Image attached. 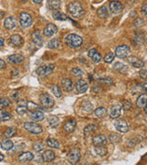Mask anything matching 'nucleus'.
<instances>
[{
    "instance_id": "nucleus-1",
    "label": "nucleus",
    "mask_w": 147,
    "mask_h": 165,
    "mask_svg": "<svg viewBox=\"0 0 147 165\" xmlns=\"http://www.w3.org/2000/svg\"><path fill=\"white\" fill-rule=\"evenodd\" d=\"M67 11L73 17L75 18H79L85 15L84 7L81 5V3H79L78 1H74L69 3L67 6Z\"/></svg>"
},
{
    "instance_id": "nucleus-2",
    "label": "nucleus",
    "mask_w": 147,
    "mask_h": 165,
    "mask_svg": "<svg viewBox=\"0 0 147 165\" xmlns=\"http://www.w3.org/2000/svg\"><path fill=\"white\" fill-rule=\"evenodd\" d=\"M65 43L71 48H77L83 44V38L77 34H68L64 38Z\"/></svg>"
},
{
    "instance_id": "nucleus-3",
    "label": "nucleus",
    "mask_w": 147,
    "mask_h": 165,
    "mask_svg": "<svg viewBox=\"0 0 147 165\" xmlns=\"http://www.w3.org/2000/svg\"><path fill=\"white\" fill-rule=\"evenodd\" d=\"M23 127L30 134L39 135L42 132V127L35 122H25Z\"/></svg>"
},
{
    "instance_id": "nucleus-4",
    "label": "nucleus",
    "mask_w": 147,
    "mask_h": 165,
    "mask_svg": "<svg viewBox=\"0 0 147 165\" xmlns=\"http://www.w3.org/2000/svg\"><path fill=\"white\" fill-rule=\"evenodd\" d=\"M53 69H54V65L53 64L42 65V66H40L36 70V73L40 77H46V76L50 75L53 72Z\"/></svg>"
},
{
    "instance_id": "nucleus-5",
    "label": "nucleus",
    "mask_w": 147,
    "mask_h": 165,
    "mask_svg": "<svg viewBox=\"0 0 147 165\" xmlns=\"http://www.w3.org/2000/svg\"><path fill=\"white\" fill-rule=\"evenodd\" d=\"M19 24L22 28H26L31 26L32 24V17L27 12H22L19 15Z\"/></svg>"
},
{
    "instance_id": "nucleus-6",
    "label": "nucleus",
    "mask_w": 147,
    "mask_h": 165,
    "mask_svg": "<svg viewBox=\"0 0 147 165\" xmlns=\"http://www.w3.org/2000/svg\"><path fill=\"white\" fill-rule=\"evenodd\" d=\"M40 103L43 107L46 108H50L51 106H53L54 105V100L51 97V95H50L49 94H42L40 96Z\"/></svg>"
},
{
    "instance_id": "nucleus-7",
    "label": "nucleus",
    "mask_w": 147,
    "mask_h": 165,
    "mask_svg": "<svg viewBox=\"0 0 147 165\" xmlns=\"http://www.w3.org/2000/svg\"><path fill=\"white\" fill-rule=\"evenodd\" d=\"M130 54V48L127 45H121L116 48L115 50V55L118 58L123 59V58H127Z\"/></svg>"
},
{
    "instance_id": "nucleus-8",
    "label": "nucleus",
    "mask_w": 147,
    "mask_h": 165,
    "mask_svg": "<svg viewBox=\"0 0 147 165\" xmlns=\"http://www.w3.org/2000/svg\"><path fill=\"white\" fill-rule=\"evenodd\" d=\"M124 6L119 1H111L109 3V11L113 15H118L123 10Z\"/></svg>"
},
{
    "instance_id": "nucleus-9",
    "label": "nucleus",
    "mask_w": 147,
    "mask_h": 165,
    "mask_svg": "<svg viewBox=\"0 0 147 165\" xmlns=\"http://www.w3.org/2000/svg\"><path fill=\"white\" fill-rule=\"evenodd\" d=\"M80 157H81V151L79 148H76L71 149V151L68 154V160L72 164L77 163L80 160Z\"/></svg>"
},
{
    "instance_id": "nucleus-10",
    "label": "nucleus",
    "mask_w": 147,
    "mask_h": 165,
    "mask_svg": "<svg viewBox=\"0 0 147 165\" xmlns=\"http://www.w3.org/2000/svg\"><path fill=\"white\" fill-rule=\"evenodd\" d=\"M114 126L116 127V129L119 132H122V133H126L129 130V126L128 123L123 120V119H117L114 122Z\"/></svg>"
},
{
    "instance_id": "nucleus-11",
    "label": "nucleus",
    "mask_w": 147,
    "mask_h": 165,
    "mask_svg": "<svg viewBox=\"0 0 147 165\" xmlns=\"http://www.w3.org/2000/svg\"><path fill=\"white\" fill-rule=\"evenodd\" d=\"M108 114H109V116L113 119L119 117V116L121 114V106L119 105H114L113 106L110 107Z\"/></svg>"
},
{
    "instance_id": "nucleus-12",
    "label": "nucleus",
    "mask_w": 147,
    "mask_h": 165,
    "mask_svg": "<svg viewBox=\"0 0 147 165\" xmlns=\"http://www.w3.org/2000/svg\"><path fill=\"white\" fill-rule=\"evenodd\" d=\"M57 30H58L57 27H56L54 24L50 23V24H48V25L45 27L44 31H43V34H44L45 37H51V36H53V35L57 32Z\"/></svg>"
},
{
    "instance_id": "nucleus-13",
    "label": "nucleus",
    "mask_w": 147,
    "mask_h": 165,
    "mask_svg": "<svg viewBox=\"0 0 147 165\" xmlns=\"http://www.w3.org/2000/svg\"><path fill=\"white\" fill-rule=\"evenodd\" d=\"M75 89L77 93L83 94L86 92V90L88 89V83L85 80H78L75 83Z\"/></svg>"
},
{
    "instance_id": "nucleus-14",
    "label": "nucleus",
    "mask_w": 147,
    "mask_h": 165,
    "mask_svg": "<svg viewBox=\"0 0 147 165\" xmlns=\"http://www.w3.org/2000/svg\"><path fill=\"white\" fill-rule=\"evenodd\" d=\"M31 39L39 47H40L42 45V43H43V38H42L41 33H40V30H36L31 34Z\"/></svg>"
},
{
    "instance_id": "nucleus-15",
    "label": "nucleus",
    "mask_w": 147,
    "mask_h": 165,
    "mask_svg": "<svg viewBox=\"0 0 147 165\" xmlns=\"http://www.w3.org/2000/svg\"><path fill=\"white\" fill-rule=\"evenodd\" d=\"M28 116L36 122L41 121L44 118V113L40 111V110H35V111H30V113L28 114Z\"/></svg>"
},
{
    "instance_id": "nucleus-16",
    "label": "nucleus",
    "mask_w": 147,
    "mask_h": 165,
    "mask_svg": "<svg viewBox=\"0 0 147 165\" xmlns=\"http://www.w3.org/2000/svg\"><path fill=\"white\" fill-rule=\"evenodd\" d=\"M107 137L105 135H96L93 137V144L94 146H103L107 143Z\"/></svg>"
},
{
    "instance_id": "nucleus-17",
    "label": "nucleus",
    "mask_w": 147,
    "mask_h": 165,
    "mask_svg": "<svg viewBox=\"0 0 147 165\" xmlns=\"http://www.w3.org/2000/svg\"><path fill=\"white\" fill-rule=\"evenodd\" d=\"M34 158L33 154L29 151H26V152H22L19 156H18V161L21 163H26L28 162L30 160H32Z\"/></svg>"
},
{
    "instance_id": "nucleus-18",
    "label": "nucleus",
    "mask_w": 147,
    "mask_h": 165,
    "mask_svg": "<svg viewBox=\"0 0 147 165\" xmlns=\"http://www.w3.org/2000/svg\"><path fill=\"white\" fill-rule=\"evenodd\" d=\"M136 105L138 108H145L147 105V94H141L136 100Z\"/></svg>"
},
{
    "instance_id": "nucleus-19",
    "label": "nucleus",
    "mask_w": 147,
    "mask_h": 165,
    "mask_svg": "<svg viewBox=\"0 0 147 165\" xmlns=\"http://www.w3.org/2000/svg\"><path fill=\"white\" fill-rule=\"evenodd\" d=\"M7 61L13 64H19L24 61V57L21 54H12L7 57Z\"/></svg>"
},
{
    "instance_id": "nucleus-20",
    "label": "nucleus",
    "mask_w": 147,
    "mask_h": 165,
    "mask_svg": "<svg viewBox=\"0 0 147 165\" xmlns=\"http://www.w3.org/2000/svg\"><path fill=\"white\" fill-rule=\"evenodd\" d=\"M4 26L6 29H13L14 28H16L17 26V23H16V19L13 17V16H8L5 19L4 21Z\"/></svg>"
},
{
    "instance_id": "nucleus-21",
    "label": "nucleus",
    "mask_w": 147,
    "mask_h": 165,
    "mask_svg": "<svg viewBox=\"0 0 147 165\" xmlns=\"http://www.w3.org/2000/svg\"><path fill=\"white\" fill-rule=\"evenodd\" d=\"M75 126H76L75 120L70 119V120H68L67 122L64 123V125H63V129H64L66 132H68V133H72V132L74 130Z\"/></svg>"
},
{
    "instance_id": "nucleus-22",
    "label": "nucleus",
    "mask_w": 147,
    "mask_h": 165,
    "mask_svg": "<svg viewBox=\"0 0 147 165\" xmlns=\"http://www.w3.org/2000/svg\"><path fill=\"white\" fill-rule=\"evenodd\" d=\"M10 42L16 47H20L23 44V38L21 36H19L17 34H14L10 38Z\"/></svg>"
},
{
    "instance_id": "nucleus-23",
    "label": "nucleus",
    "mask_w": 147,
    "mask_h": 165,
    "mask_svg": "<svg viewBox=\"0 0 147 165\" xmlns=\"http://www.w3.org/2000/svg\"><path fill=\"white\" fill-rule=\"evenodd\" d=\"M128 61H129V62H130L132 66H134L135 68H141V67H143V65H144V62H143L141 60H140V59H138V58H136V57H130V58L128 59Z\"/></svg>"
},
{
    "instance_id": "nucleus-24",
    "label": "nucleus",
    "mask_w": 147,
    "mask_h": 165,
    "mask_svg": "<svg viewBox=\"0 0 147 165\" xmlns=\"http://www.w3.org/2000/svg\"><path fill=\"white\" fill-rule=\"evenodd\" d=\"M55 158V154L52 150H45L42 153V159L44 161L46 162H51L54 160Z\"/></svg>"
},
{
    "instance_id": "nucleus-25",
    "label": "nucleus",
    "mask_w": 147,
    "mask_h": 165,
    "mask_svg": "<svg viewBox=\"0 0 147 165\" xmlns=\"http://www.w3.org/2000/svg\"><path fill=\"white\" fill-rule=\"evenodd\" d=\"M62 88L66 91V92H70L73 90V82L71 81V79L69 78H64L62 80Z\"/></svg>"
},
{
    "instance_id": "nucleus-26",
    "label": "nucleus",
    "mask_w": 147,
    "mask_h": 165,
    "mask_svg": "<svg viewBox=\"0 0 147 165\" xmlns=\"http://www.w3.org/2000/svg\"><path fill=\"white\" fill-rule=\"evenodd\" d=\"M61 6V0H49L47 3V7L51 10H57Z\"/></svg>"
},
{
    "instance_id": "nucleus-27",
    "label": "nucleus",
    "mask_w": 147,
    "mask_h": 165,
    "mask_svg": "<svg viewBox=\"0 0 147 165\" xmlns=\"http://www.w3.org/2000/svg\"><path fill=\"white\" fill-rule=\"evenodd\" d=\"M60 45H61V41L58 38H51L47 43V47L49 49H57L60 47Z\"/></svg>"
},
{
    "instance_id": "nucleus-28",
    "label": "nucleus",
    "mask_w": 147,
    "mask_h": 165,
    "mask_svg": "<svg viewBox=\"0 0 147 165\" xmlns=\"http://www.w3.org/2000/svg\"><path fill=\"white\" fill-rule=\"evenodd\" d=\"M14 147V144L11 140L9 139H5L3 141H1V148L4 149V150H10L12 148Z\"/></svg>"
},
{
    "instance_id": "nucleus-29",
    "label": "nucleus",
    "mask_w": 147,
    "mask_h": 165,
    "mask_svg": "<svg viewBox=\"0 0 147 165\" xmlns=\"http://www.w3.org/2000/svg\"><path fill=\"white\" fill-rule=\"evenodd\" d=\"M96 14L98 16V17L102 18V19H105L108 16V13H107V10L105 6H101L99 7L97 10H96Z\"/></svg>"
},
{
    "instance_id": "nucleus-30",
    "label": "nucleus",
    "mask_w": 147,
    "mask_h": 165,
    "mask_svg": "<svg viewBox=\"0 0 147 165\" xmlns=\"http://www.w3.org/2000/svg\"><path fill=\"white\" fill-rule=\"evenodd\" d=\"M96 128H97V127H96V125H93V124L86 126V127H85V129H84L85 136V137H87V136H90V135H91L93 132H95V131L96 130Z\"/></svg>"
},
{
    "instance_id": "nucleus-31",
    "label": "nucleus",
    "mask_w": 147,
    "mask_h": 165,
    "mask_svg": "<svg viewBox=\"0 0 147 165\" xmlns=\"http://www.w3.org/2000/svg\"><path fill=\"white\" fill-rule=\"evenodd\" d=\"M51 94L55 96V97H61L62 96V91L61 89L59 88V86L57 85H51Z\"/></svg>"
},
{
    "instance_id": "nucleus-32",
    "label": "nucleus",
    "mask_w": 147,
    "mask_h": 165,
    "mask_svg": "<svg viewBox=\"0 0 147 165\" xmlns=\"http://www.w3.org/2000/svg\"><path fill=\"white\" fill-rule=\"evenodd\" d=\"M26 105H27V108L28 110H30V111H35V110H41V107L38 105H36L35 103L33 102H30V101H28L26 102Z\"/></svg>"
},
{
    "instance_id": "nucleus-33",
    "label": "nucleus",
    "mask_w": 147,
    "mask_h": 165,
    "mask_svg": "<svg viewBox=\"0 0 147 165\" xmlns=\"http://www.w3.org/2000/svg\"><path fill=\"white\" fill-rule=\"evenodd\" d=\"M94 114H95V116H97V117H103V116L107 114V110H106L105 107L100 106V107H97V108L94 111Z\"/></svg>"
},
{
    "instance_id": "nucleus-34",
    "label": "nucleus",
    "mask_w": 147,
    "mask_h": 165,
    "mask_svg": "<svg viewBox=\"0 0 147 165\" xmlns=\"http://www.w3.org/2000/svg\"><path fill=\"white\" fill-rule=\"evenodd\" d=\"M48 122L51 127H55L59 124V118L55 116H50L48 117Z\"/></svg>"
},
{
    "instance_id": "nucleus-35",
    "label": "nucleus",
    "mask_w": 147,
    "mask_h": 165,
    "mask_svg": "<svg viewBox=\"0 0 147 165\" xmlns=\"http://www.w3.org/2000/svg\"><path fill=\"white\" fill-rule=\"evenodd\" d=\"M95 151L98 156H105L107 153V148L103 147V146H96V148H95Z\"/></svg>"
},
{
    "instance_id": "nucleus-36",
    "label": "nucleus",
    "mask_w": 147,
    "mask_h": 165,
    "mask_svg": "<svg viewBox=\"0 0 147 165\" xmlns=\"http://www.w3.org/2000/svg\"><path fill=\"white\" fill-rule=\"evenodd\" d=\"M52 17L56 20H60V21H63V20H66L67 19V16L63 13H61V12H55L52 14Z\"/></svg>"
},
{
    "instance_id": "nucleus-37",
    "label": "nucleus",
    "mask_w": 147,
    "mask_h": 165,
    "mask_svg": "<svg viewBox=\"0 0 147 165\" xmlns=\"http://www.w3.org/2000/svg\"><path fill=\"white\" fill-rule=\"evenodd\" d=\"M46 143H47V145H48L49 147H51V148H58L60 147L59 142H58L56 139H54V138H48L47 141H46Z\"/></svg>"
},
{
    "instance_id": "nucleus-38",
    "label": "nucleus",
    "mask_w": 147,
    "mask_h": 165,
    "mask_svg": "<svg viewBox=\"0 0 147 165\" xmlns=\"http://www.w3.org/2000/svg\"><path fill=\"white\" fill-rule=\"evenodd\" d=\"M120 138H121V137L118 133H111L109 135V140H110V142H112L114 144L119 143L120 141Z\"/></svg>"
},
{
    "instance_id": "nucleus-39",
    "label": "nucleus",
    "mask_w": 147,
    "mask_h": 165,
    "mask_svg": "<svg viewBox=\"0 0 147 165\" xmlns=\"http://www.w3.org/2000/svg\"><path fill=\"white\" fill-rule=\"evenodd\" d=\"M16 132H17V128H16V127H8V128L5 131L4 135H5L6 138H8L13 137V136L16 134Z\"/></svg>"
},
{
    "instance_id": "nucleus-40",
    "label": "nucleus",
    "mask_w": 147,
    "mask_h": 165,
    "mask_svg": "<svg viewBox=\"0 0 147 165\" xmlns=\"http://www.w3.org/2000/svg\"><path fill=\"white\" fill-rule=\"evenodd\" d=\"M27 110H28V108H27L26 104L17 105V109H16V111H17V113L18 115H24V114L27 112Z\"/></svg>"
},
{
    "instance_id": "nucleus-41",
    "label": "nucleus",
    "mask_w": 147,
    "mask_h": 165,
    "mask_svg": "<svg viewBox=\"0 0 147 165\" xmlns=\"http://www.w3.org/2000/svg\"><path fill=\"white\" fill-rule=\"evenodd\" d=\"M113 69L115 71H117V72H123L126 69V67H125V65L122 62H116L113 65Z\"/></svg>"
},
{
    "instance_id": "nucleus-42",
    "label": "nucleus",
    "mask_w": 147,
    "mask_h": 165,
    "mask_svg": "<svg viewBox=\"0 0 147 165\" xmlns=\"http://www.w3.org/2000/svg\"><path fill=\"white\" fill-rule=\"evenodd\" d=\"M10 118H11V115L9 113L0 110V120L6 121V120H9Z\"/></svg>"
},
{
    "instance_id": "nucleus-43",
    "label": "nucleus",
    "mask_w": 147,
    "mask_h": 165,
    "mask_svg": "<svg viewBox=\"0 0 147 165\" xmlns=\"http://www.w3.org/2000/svg\"><path fill=\"white\" fill-rule=\"evenodd\" d=\"M71 73H72V75L73 76H74V77H80V76H82L83 75V71L81 70V69H79V68H73L72 70H71Z\"/></svg>"
},
{
    "instance_id": "nucleus-44",
    "label": "nucleus",
    "mask_w": 147,
    "mask_h": 165,
    "mask_svg": "<svg viewBox=\"0 0 147 165\" xmlns=\"http://www.w3.org/2000/svg\"><path fill=\"white\" fill-rule=\"evenodd\" d=\"M114 58H115V54L113 52H109L104 57V61L107 62V63H110V62L113 61Z\"/></svg>"
},
{
    "instance_id": "nucleus-45",
    "label": "nucleus",
    "mask_w": 147,
    "mask_h": 165,
    "mask_svg": "<svg viewBox=\"0 0 147 165\" xmlns=\"http://www.w3.org/2000/svg\"><path fill=\"white\" fill-rule=\"evenodd\" d=\"M10 104V100L7 97H2L0 98V107H6Z\"/></svg>"
},
{
    "instance_id": "nucleus-46",
    "label": "nucleus",
    "mask_w": 147,
    "mask_h": 165,
    "mask_svg": "<svg viewBox=\"0 0 147 165\" xmlns=\"http://www.w3.org/2000/svg\"><path fill=\"white\" fill-rule=\"evenodd\" d=\"M90 59L92 60V61H93L94 63H98V62L101 61V59H102V58H101V55H100V54L96 51V53H95V54H94V55L90 58Z\"/></svg>"
},
{
    "instance_id": "nucleus-47",
    "label": "nucleus",
    "mask_w": 147,
    "mask_h": 165,
    "mask_svg": "<svg viewBox=\"0 0 147 165\" xmlns=\"http://www.w3.org/2000/svg\"><path fill=\"white\" fill-rule=\"evenodd\" d=\"M33 148L37 152H40L44 148V144L42 142H37L33 145Z\"/></svg>"
},
{
    "instance_id": "nucleus-48",
    "label": "nucleus",
    "mask_w": 147,
    "mask_h": 165,
    "mask_svg": "<svg viewBox=\"0 0 147 165\" xmlns=\"http://www.w3.org/2000/svg\"><path fill=\"white\" fill-rule=\"evenodd\" d=\"M144 22H143V19L142 18H137L134 22H133V25L137 28H140L141 26H143Z\"/></svg>"
},
{
    "instance_id": "nucleus-49",
    "label": "nucleus",
    "mask_w": 147,
    "mask_h": 165,
    "mask_svg": "<svg viewBox=\"0 0 147 165\" xmlns=\"http://www.w3.org/2000/svg\"><path fill=\"white\" fill-rule=\"evenodd\" d=\"M123 109L124 110H130V108L131 107V103L130 102V101H124V103H123Z\"/></svg>"
},
{
    "instance_id": "nucleus-50",
    "label": "nucleus",
    "mask_w": 147,
    "mask_h": 165,
    "mask_svg": "<svg viewBox=\"0 0 147 165\" xmlns=\"http://www.w3.org/2000/svg\"><path fill=\"white\" fill-rule=\"evenodd\" d=\"M98 81L102 83H106V84H111L112 83V80L109 78H104V79H98Z\"/></svg>"
},
{
    "instance_id": "nucleus-51",
    "label": "nucleus",
    "mask_w": 147,
    "mask_h": 165,
    "mask_svg": "<svg viewBox=\"0 0 147 165\" xmlns=\"http://www.w3.org/2000/svg\"><path fill=\"white\" fill-rule=\"evenodd\" d=\"M140 76L143 79H146L147 78V70H141L140 72H139Z\"/></svg>"
},
{
    "instance_id": "nucleus-52",
    "label": "nucleus",
    "mask_w": 147,
    "mask_h": 165,
    "mask_svg": "<svg viewBox=\"0 0 147 165\" xmlns=\"http://www.w3.org/2000/svg\"><path fill=\"white\" fill-rule=\"evenodd\" d=\"M141 12H142V14H143L144 16H147V4L142 5V6H141Z\"/></svg>"
},
{
    "instance_id": "nucleus-53",
    "label": "nucleus",
    "mask_w": 147,
    "mask_h": 165,
    "mask_svg": "<svg viewBox=\"0 0 147 165\" xmlns=\"http://www.w3.org/2000/svg\"><path fill=\"white\" fill-rule=\"evenodd\" d=\"M96 49H91V50L88 51V53H87V54H88V57H89V58H91V57H92V56L96 53Z\"/></svg>"
},
{
    "instance_id": "nucleus-54",
    "label": "nucleus",
    "mask_w": 147,
    "mask_h": 165,
    "mask_svg": "<svg viewBox=\"0 0 147 165\" xmlns=\"http://www.w3.org/2000/svg\"><path fill=\"white\" fill-rule=\"evenodd\" d=\"M5 66H6V62H5V61H3V60H1V59H0V69L4 68Z\"/></svg>"
},
{
    "instance_id": "nucleus-55",
    "label": "nucleus",
    "mask_w": 147,
    "mask_h": 165,
    "mask_svg": "<svg viewBox=\"0 0 147 165\" xmlns=\"http://www.w3.org/2000/svg\"><path fill=\"white\" fill-rule=\"evenodd\" d=\"M4 46V38H0V48Z\"/></svg>"
},
{
    "instance_id": "nucleus-56",
    "label": "nucleus",
    "mask_w": 147,
    "mask_h": 165,
    "mask_svg": "<svg viewBox=\"0 0 147 165\" xmlns=\"http://www.w3.org/2000/svg\"><path fill=\"white\" fill-rule=\"evenodd\" d=\"M142 89H143L145 92H147V83H144V84H142Z\"/></svg>"
},
{
    "instance_id": "nucleus-57",
    "label": "nucleus",
    "mask_w": 147,
    "mask_h": 165,
    "mask_svg": "<svg viewBox=\"0 0 147 165\" xmlns=\"http://www.w3.org/2000/svg\"><path fill=\"white\" fill-rule=\"evenodd\" d=\"M4 15H5V13L3 11H0V19L4 16Z\"/></svg>"
},
{
    "instance_id": "nucleus-58",
    "label": "nucleus",
    "mask_w": 147,
    "mask_h": 165,
    "mask_svg": "<svg viewBox=\"0 0 147 165\" xmlns=\"http://www.w3.org/2000/svg\"><path fill=\"white\" fill-rule=\"evenodd\" d=\"M32 1H33V2H34L35 4H39V3H40V2H41L42 0H32Z\"/></svg>"
},
{
    "instance_id": "nucleus-59",
    "label": "nucleus",
    "mask_w": 147,
    "mask_h": 165,
    "mask_svg": "<svg viewBox=\"0 0 147 165\" xmlns=\"http://www.w3.org/2000/svg\"><path fill=\"white\" fill-rule=\"evenodd\" d=\"M4 160V155L2 153H0V161H2Z\"/></svg>"
},
{
    "instance_id": "nucleus-60",
    "label": "nucleus",
    "mask_w": 147,
    "mask_h": 165,
    "mask_svg": "<svg viewBox=\"0 0 147 165\" xmlns=\"http://www.w3.org/2000/svg\"><path fill=\"white\" fill-rule=\"evenodd\" d=\"M144 109H145V114L147 115V105L145 106V108H144Z\"/></svg>"
},
{
    "instance_id": "nucleus-61",
    "label": "nucleus",
    "mask_w": 147,
    "mask_h": 165,
    "mask_svg": "<svg viewBox=\"0 0 147 165\" xmlns=\"http://www.w3.org/2000/svg\"><path fill=\"white\" fill-rule=\"evenodd\" d=\"M20 1H21V2H26L27 0H20Z\"/></svg>"
}]
</instances>
